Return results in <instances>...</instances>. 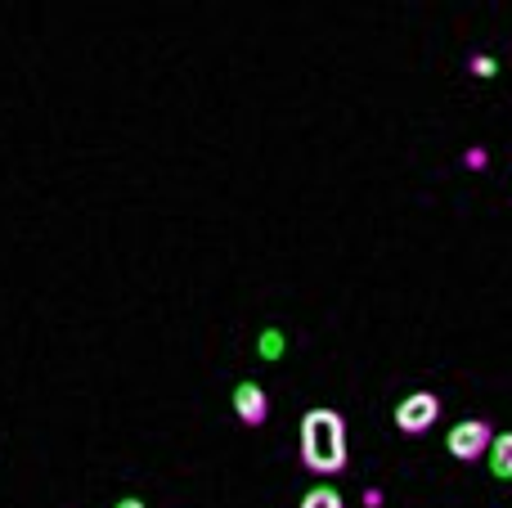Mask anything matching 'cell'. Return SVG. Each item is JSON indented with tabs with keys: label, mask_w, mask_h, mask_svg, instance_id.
Returning <instances> with one entry per match:
<instances>
[{
	"label": "cell",
	"mask_w": 512,
	"mask_h": 508,
	"mask_svg": "<svg viewBox=\"0 0 512 508\" xmlns=\"http://www.w3.org/2000/svg\"><path fill=\"white\" fill-rule=\"evenodd\" d=\"M234 414H239L243 428H261L265 414H270V401H265V392L252 383V378L234 387Z\"/></svg>",
	"instance_id": "obj_4"
},
{
	"label": "cell",
	"mask_w": 512,
	"mask_h": 508,
	"mask_svg": "<svg viewBox=\"0 0 512 508\" xmlns=\"http://www.w3.org/2000/svg\"><path fill=\"white\" fill-rule=\"evenodd\" d=\"M472 72H477V77H495L499 63H495V59H486V54H477V59H472Z\"/></svg>",
	"instance_id": "obj_8"
},
{
	"label": "cell",
	"mask_w": 512,
	"mask_h": 508,
	"mask_svg": "<svg viewBox=\"0 0 512 508\" xmlns=\"http://www.w3.org/2000/svg\"><path fill=\"white\" fill-rule=\"evenodd\" d=\"M490 441H495V428H490L486 419H468V423H454L450 428L445 450H450L454 459H463V464H472V459H481L490 450Z\"/></svg>",
	"instance_id": "obj_2"
},
{
	"label": "cell",
	"mask_w": 512,
	"mask_h": 508,
	"mask_svg": "<svg viewBox=\"0 0 512 508\" xmlns=\"http://www.w3.org/2000/svg\"><path fill=\"white\" fill-rule=\"evenodd\" d=\"M301 508H342V495L333 486H315V491L301 495Z\"/></svg>",
	"instance_id": "obj_6"
},
{
	"label": "cell",
	"mask_w": 512,
	"mask_h": 508,
	"mask_svg": "<svg viewBox=\"0 0 512 508\" xmlns=\"http://www.w3.org/2000/svg\"><path fill=\"white\" fill-rule=\"evenodd\" d=\"M486 455H490V473H495L499 482H512V432H499Z\"/></svg>",
	"instance_id": "obj_5"
},
{
	"label": "cell",
	"mask_w": 512,
	"mask_h": 508,
	"mask_svg": "<svg viewBox=\"0 0 512 508\" xmlns=\"http://www.w3.org/2000/svg\"><path fill=\"white\" fill-rule=\"evenodd\" d=\"M463 162H468V171H481L486 167V149H468L463 153Z\"/></svg>",
	"instance_id": "obj_9"
},
{
	"label": "cell",
	"mask_w": 512,
	"mask_h": 508,
	"mask_svg": "<svg viewBox=\"0 0 512 508\" xmlns=\"http://www.w3.org/2000/svg\"><path fill=\"white\" fill-rule=\"evenodd\" d=\"M283 347H288V342H283V333L279 329H265L261 333V347H256V351H261V360H279Z\"/></svg>",
	"instance_id": "obj_7"
},
{
	"label": "cell",
	"mask_w": 512,
	"mask_h": 508,
	"mask_svg": "<svg viewBox=\"0 0 512 508\" xmlns=\"http://www.w3.org/2000/svg\"><path fill=\"white\" fill-rule=\"evenodd\" d=\"M113 508H144V500H135V495H126V500H117Z\"/></svg>",
	"instance_id": "obj_10"
},
{
	"label": "cell",
	"mask_w": 512,
	"mask_h": 508,
	"mask_svg": "<svg viewBox=\"0 0 512 508\" xmlns=\"http://www.w3.org/2000/svg\"><path fill=\"white\" fill-rule=\"evenodd\" d=\"M351 459L346 450V419L328 405H315V410L301 414V464L319 477H337Z\"/></svg>",
	"instance_id": "obj_1"
},
{
	"label": "cell",
	"mask_w": 512,
	"mask_h": 508,
	"mask_svg": "<svg viewBox=\"0 0 512 508\" xmlns=\"http://www.w3.org/2000/svg\"><path fill=\"white\" fill-rule=\"evenodd\" d=\"M436 419H441V401H436V392H414L396 405V428L405 432V437L427 432Z\"/></svg>",
	"instance_id": "obj_3"
}]
</instances>
